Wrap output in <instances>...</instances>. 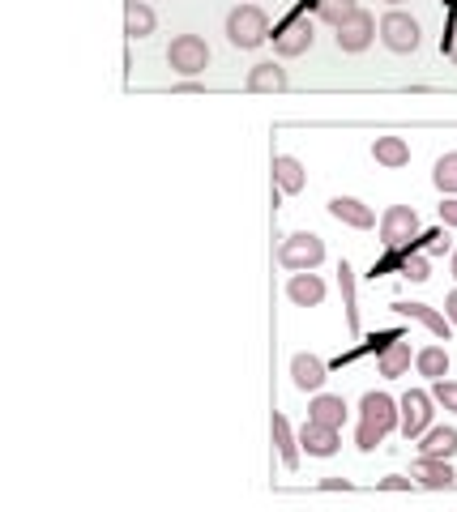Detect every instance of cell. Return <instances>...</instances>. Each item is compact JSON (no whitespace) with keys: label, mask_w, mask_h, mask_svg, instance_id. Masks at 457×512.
I'll use <instances>...</instances> for the list:
<instances>
[{"label":"cell","mask_w":457,"mask_h":512,"mask_svg":"<svg viewBox=\"0 0 457 512\" xmlns=\"http://www.w3.org/2000/svg\"><path fill=\"white\" fill-rule=\"evenodd\" d=\"M167 64L180 77H201L210 69V43L201 35H176L171 47H167Z\"/></svg>","instance_id":"obj_4"},{"label":"cell","mask_w":457,"mask_h":512,"mask_svg":"<svg viewBox=\"0 0 457 512\" xmlns=\"http://www.w3.org/2000/svg\"><path fill=\"white\" fill-rule=\"evenodd\" d=\"M321 487H325V491H351V483H346V478H325Z\"/></svg>","instance_id":"obj_34"},{"label":"cell","mask_w":457,"mask_h":512,"mask_svg":"<svg viewBox=\"0 0 457 512\" xmlns=\"http://www.w3.org/2000/svg\"><path fill=\"white\" fill-rule=\"evenodd\" d=\"M385 5H402V0H385Z\"/></svg>","instance_id":"obj_37"},{"label":"cell","mask_w":457,"mask_h":512,"mask_svg":"<svg viewBox=\"0 0 457 512\" xmlns=\"http://www.w3.org/2000/svg\"><path fill=\"white\" fill-rule=\"evenodd\" d=\"M248 94H282L291 86V77H287V69L282 64H274V60H261V64H252L248 69Z\"/></svg>","instance_id":"obj_13"},{"label":"cell","mask_w":457,"mask_h":512,"mask_svg":"<svg viewBox=\"0 0 457 512\" xmlns=\"http://www.w3.org/2000/svg\"><path fill=\"white\" fill-rule=\"evenodd\" d=\"M419 22L411 18V13H402V9H389L385 18H381V43L389 47L393 56H411L419 52Z\"/></svg>","instance_id":"obj_5"},{"label":"cell","mask_w":457,"mask_h":512,"mask_svg":"<svg viewBox=\"0 0 457 512\" xmlns=\"http://www.w3.org/2000/svg\"><path fill=\"white\" fill-rule=\"evenodd\" d=\"M415 372L428 376V380L449 376V350L445 346H423L419 355H415Z\"/></svg>","instance_id":"obj_25"},{"label":"cell","mask_w":457,"mask_h":512,"mask_svg":"<svg viewBox=\"0 0 457 512\" xmlns=\"http://www.w3.org/2000/svg\"><path fill=\"white\" fill-rule=\"evenodd\" d=\"M445 316L457 325V291H449V299H445Z\"/></svg>","instance_id":"obj_35"},{"label":"cell","mask_w":457,"mask_h":512,"mask_svg":"<svg viewBox=\"0 0 457 512\" xmlns=\"http://www.w3.org/2000/svg\"><path fill=\"white\" fill-rule=\"evenodd\" d=\"M402 278H411V282H428V278H432V269H428V256H419V252H406V256H402Z\"/></svg>","instance_id":"obj_28"},{"label":"cell","mask_w":457,"mask_h":512,"mask_svg":"<svg viewBox=\"0 0 457 512\" xmlns=\"http://www.w3.org/2000/svg\"><path fill=\"white\" fill-rule=\"evenodd\" d=\"M351 13H359V0H321L317 5V18L329 26H342Z\"/></svg>","instance_id":"obj_27"},{"label":"cell","mask_w":457,"mask_h":512,"mask_svg":"<svg viewBox=\"0 0 457 512\" xmlns=\"http://www.w3.org/2000/svg\"><path fill=\"white\" fill-rule=\"evenodd\" d=\"M291 380H295V389H304V393H321L325 380H329V367L317 355H295L291 359Z\"/></svg>","instance_id":"obj_14"},{"label":"cell","mask_w":457,"mask_h":512,"mask_svg":"<svg viewBox=\"0 0 457 512\" xmlns=\"http://www.w3.org/2000/svg\"><path fill=\"white\" fill-rule=\"evenodd\" d=\"M325 261V239L312 235V231H295L278 244V265L299 274V269H317Z\"/></svg>","instance_id":"obj_3"},{"label":"cell","mask_w":457,"mask_h":512,"mask_svg":"<svg viewBox=\"0 0 457 512\" xmlns=\"http://www.w3.org/2000/svg\"><path fill=\"white\" fill-rule=\"evenodd\" d=\"M274 184H278V192H287V197L304 192V188H308L304 163H299V158H291V154H278V158H274Z\"/></svg>","instance_id":"obj_18"},{"label":"cell","mask_w":457,"mask_h":512,"mask_svg":"<svg viewBox=\"0 0 457 512\" xmlns=\"http://www.w3.org/2000/svg\"><path fill=\"white\" fill-rule=\"evenodd\" d=\"M274 444H278V457H282V466L287 470H295L299 466V436L291 431V423H287V414H274Z\"/></svg>","instance_id":"obj_23"},{"label":"cell","mask_w":457,"mask_h":512,"mask_svg":"<svg viewBox=\"0 0 457 512\" xmlns=\"http://www.w3.org/2000/svg\"><path fill=\"white\" fill-rule=\"evenodd\" d=\"M432 184L445 192V197H457V150H449V154H440V158H436Z\"/></svg>","instance_id":"obj_26"},{"label":"cell","mask_w":457,"mask_h":512,"mask_svg":"<svg viewBox=\"0 0 457 512\" xmlns=\"http://www.w3.org/2000/svg\"><path fill=\"white\" fill-rule=\"evenodd\" d=\"M317 43V30H312L308 18H287L278 30H274V52L282 60H295V56H304L308 47Z\"/></svg>","instance_id":"obj_9"},{"label":"cell","mask_w":457,"mask_h":512,"mask_svg":"<svg viewBox=\"0 0 457 512\" xmlns=\"http://www.w3.org/2000/svg\"><path fill=\"white\" fill-rule=\"evenodd\" d=\"M457 453V427H428L419 436V457H453Z\"/></svg>","instance_id":"obj_22"},{"label":"cell","mask_w":457,"mask_h":512,"mask_svg":"<svg viewBox=\"0 0 457 512\" xmlns=\"http://www.w3.org/2000/svg\"><path fill=\"white\" fill-rule=\"evenodd\" d=\"M334 30H338L334 43L342 47V52L346 56H359V52H368L376 35H381V22H376L368 9H359V13H351V18H346L342 26H334Z\"/></svg>","instance_id":"obj_8"},{"label":"cell","mask_w":457,"mask_h":512,"mask_svg":"<svg viewBox=\"0 0 457 512\" xmlns=\"http://www.w3.org/2000/svg\"><path fill=\"white\" fill-rule=\"evenodd\" d=\"M338 286H342V308H346V329L351 338H359V295H355V269L351 265H338Z\"/></svg>","instance_id":"obj_24"},{"label":"cell","mask_w":457,"mask_h":512,"mask_svg":"<svg viewBox=\"0 0 457 512\" xmlns=\"http://www.w3.org/2000/svg\"><path fill=\"white\" fill-rule=\"evenodd\" d=\"M440 47H445V56H449V60L457 64V26L449 30V39H445V43H440Z\"/></svg>","instance_id":"obj_33"},{"label":"cell","mask_w":457,"mask_h":512,"mask_svg":"<svg viewBox=\"0 0 457 512\" xmlns=\"http://www.w3.org/2000/svg\"><path fill=\"white\" fill-rule=\"evenodd\" d=\"M432 406H436V397H432L428 389H411V393H406L402 402H398V410H402V423H398V431H402V440H406V444L419 440L423 431L432 427V414H436Z\"/></svg>","instance_id":"obj_6"},{"label":"cell","mask_w":457,"mask_h":512,"mask_svg":"<svg viewBox=\"0 0 457 512\" xmlns=\"http://www.w3.org/2000/svg\"><path fill=\"white\" fill-rule=\"evenodd\" d=\"M329 218H338L342 227H355V231L376 227V214L359 197H334V201H329Z\"/></svg>","instance_id":"obj_15"},{"label":"cell","mask_w":457,"mask_h":512,"mask_svg":"<svg viewBox=\"0 0 457 512\" xmlns=\"http://www.w3.org/2000/svg\"><path fill=\"white\" fill-rule=\"evenodd\" d=\"M402 423V410L393 402L389 393H364V402H359V427H355V444L359 453H372L376 444H385L389 431H398Z\"/></svg>","instance_id":"obj_1"},{"label":"cell","mask_w":457,"mask_h":512,"mask_svg":"<svg viewBox=\"0 0 457 512\" xmlns=\"http://www.w3.org/2000/svg\"><path fill=\"white\" fill-rule=\"evenodd\" d=\"M419 239H423V248H428V252H449L445 231H436V235H419Z\"/></svg>","instance_id":"obj_32"},{"label":"cell","mask_w":457,"mask_h":512,"mask_svg":"<svg viewBox=\"0 0 457 512\" xmlns=\"http://www.w3.org/2000/svg\"><path fill=\"white\" fill-rule=\"evenodd\" d=\"M227 39H231V47H240V52L261 47L270 39V18H265V9L261 5H235L227 13Z\"/></svg>","instance_id":"obj_2"},{"label":"cell","mask_w":457,"mask_h":512,"mask_svg":"<svg viewBox=\"0 0 457 512\" xmlns=\"http://www.w3.org/2000/svg\"><path fill=\"white\" fill-rule=\"evenodd\" d=\"M393 312H398V316H406V320H419V325L428 329L432 338L449 342V329H453V320H449V316H440L436 308H428V303H406V299H398V303H393Z\"/></svg>","instance_id":"obj_12"},{"label":"cell","mask_w":457,"mask_h":512,"mask_svg":"<svg viewBox=\"0 0 457 512\" xmlns=\"http://www.w3.org/2000/svg\"><path fill=\"white\" fill-rule=\"evenodd\" d=\"M381 491H411V478H402V474H389V478H381V483H376Z\"/></svg>","instance_id":"obj_31"},{"label":"cell","mask_w":457,"mask_h":512,"mask_svg":"<svg viewBox=\"0 0 457 512\" xmlns=\"http://www.w3.org/2000/svg\"><path fill=\"white\" fill-rule=\"evenodd\" d=\"M308 419L312 423H325V427H342L346 423V402H342L338 393H312Z\"/></svg>","instance_id":"obj_20"},{"label":"cell","mask_w":457,"mask_h":512,"mask_svg":"<svg viewBox=\"0 0 457 512\" xmlns=\"http://www.w3.org/2000/svg\"><path fill=\"white\" fill-rule=\"evenodd\" d=\"M287 299L295 308H317L325 299V282L312 274V269H299V274H291V282H287Z\"/></svg>","instance_id":"obj_17"},{"label":"cell","mask_w":457,"mask_h":512,"mask_svg":"<svg viewBox=\"0 0 457 512\" xmlns=\"http://www.w3.org/2000/svg\"><path fill=\"white\" fill-rule=\"evenodd\" d=\"M453 278H457V248H453Z\"/></svg>","instance_id":"obj_36"},{"label":"cell","mask_w":457,"mask_h":512,"mask_svg":"<svg viewBox=\"0 0 457 512\" xmlns=\"http://www.w3.org/2000/svg\"><path fill=\"white\" fill-rule=\"evenodd\" d=\"M436 214H440V222H445V227H453L457 231V197H445L436 205Z\"/></svg>","instance_id":"obj_30"},{"label":"cell","mask_w":457,"mask_h":512,"mask_svg":"<svg viewBox=\"0 0 457 512\" xmlns=\"http://www.w3.org/2000/svg\"><path fill=\"white\" fill-rule=\"evenodd\" d=\"M372 158L389 171H402V167H411V146H406V137H376Z\"/></svg>","instance_id":"obj_19"},{"label":"cell","mask_w":457,"mask_h":512,"mask_svg":"<svg viewBox=\"0 0 457 512\" xmlns=\"http://www.w3.org/2000/svg\"><path fill=\"white\" fill-rule=\"evenodd\" d=\"M453 487H457V483H453Z\"/></svg>","instance_id":"obj_38"},{"label":"cell","mask_w":457,"mask_h":512,"mask_svg":"<svg viewBox=\"0 0 457 512\" xmlns=\"http://www.w3.org/2000/svg\"><path fill=\"white\" fill-rule=\"evenodd\" d=\"M411 363H415V355H411V342H406L402 333L385 350H376V372L381 376H406L411 372Z\"/></svg>","instance_id":"obj_16"},{"label":"cell","mask_w":457,"mask_h":512,"mask_svg":"<svg viewBox=\"0 0 457 512\" xmlns=\"http://www.w3.org/2000/svg\"><path fill=\"white\" fill-rule=\"evenodd\" d=\"M432 397H436V406H445V410H453L457 414V380H432Z\"/></svg>","instance_id":"obj_29"},{"label":"cell","mask_w":457,"mask_h":512,"mask_svg":"<svg viewBox=\"0 0 457 512\" xmlns=\"http://www.w3.org/2000/svg\"><path fill=\"white\" fill-rule=\"evenodd\" d=\"M423 231H419V214L411 210V205H389V210L381 214V244L385 248H406V244H415Z\"/></svg>","instance_id":"obj_7"},{"label":"cell","mask_w":457,"mask_h":512,"mask_svg":"<svg viewBox=\"0 0 457 512\" xmlns=\"http://www.w3.org/2000/svg\"><path fill=\"white\" fill-rule=\"evenodd\" d=\"M299 448H304L308 457H334L342 448V427H325V423H304L299 427Z\"/></svg>","instance_id":"obj_10"},{"label":"cell","mask_w":457,"mask_h":512,"mask_svg":"<svg viewBox=\"0 0 457 512\" xmlns=\"http://www.w3.org/2000/svg\"><path fill=\"white\" fill-rule=\"evenodd\" d=\"M411 478L419 487H428V491H445L457 483V474L445 457H415V466H411Z\"/></svg>","instance_id":"obj_11"},{"label":"cell","mask_w":457,"mask_h":512,"mask_svg":"<svg viewBox=\"0 0 457 512\" xmlns=\"http://www.w3.org/2000/svg\"><path fill=\"white\" fill-rule=\"evenodd\" d=\"M154 26H159V18H154V9L146 0H124V35L146 39V35H154Z\"/></svg>","instance_id":"obj_21"}]
</instances>
